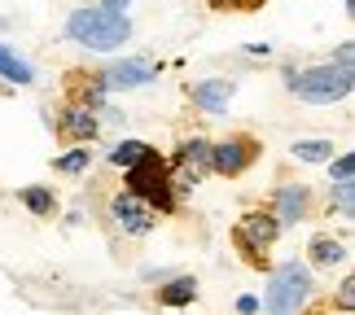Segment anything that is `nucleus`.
<instances>
[{"label": "nucleus", "instance_id": "6ab92c4d", "mask_svg": "<svg viewBox=\"0 0 355 315\" xmlns=\"http://www.w3.org/2000/svg\"><path fill=\"white\" fill-rule=\"evenodd\" d=\"M88 149L84 145H79V149H71V154H66V158H58V171H66V175H79V171H88Z\"/></svg>", "mask_w": 355, "mask_h": 315}, {"label": "nucleus", "instance_id": "20e7f679", "mask_svg": "<svg viewBox=\"0 0 355 315\" xmlns=\"http://www.w3.org/2000/svg\"><path fill=\"white\" fill-rule=\"evenodd\" d=\"M128 188H132V197H141L149 210H171V180H167V171H162V162L158 154H149L141 167H132L128 171Z\"/></svg>", "mask_w": 355, "mask_h": 315}, {"label": "nucleus", "instance_id": "dca6fc26", "mask_svg": "<svg viewBox=\"0 0 355 315\" xmlns=\"http://www.w3.org/2000/svg\"><path fill=\"white\" fill-rule=\"evenodd\" d=\"M311 258L329 267V263H343V258H347V250H343V245H338L334 237H316V241H311Z\"/></svg>", "mask_w": 355, "mask_h": 315}, {"label": "nucleus", "instance_id": "f257e3e1", "mask_svg": "<svg viewBox=\"0 0 355 315\" xmlns=\"http://www.w3.org/2000/svg\"><path fill=\"white\" fill-rule=\"evenodd\" d=\"M66 35L84 48L110 53L132 35V22L123 18V13H105V9H75L71 18H66Z\"/></svg>", "mask_w": 355, "mask_h": 315}, {"label": "nucleus", "instance_id": "6e6552de", "mask_svg": "<svg viewBox=\"0 0 355 315\" xmlns=\"http://www.w3.org/2000/svg\"><path fill=\"white\" fill-rule=\"evenodd\" d=\"M228 101H233V84H224V79H207V84H193V105L211 109V114H224Z\"/></svg>", "mask_w": 355, "mask_h": 315}, {"label": "nucleus", "instance_id": "7ed1b4c3", "mask_svg": "<svg viewBox=\"0 0 355 315\" xmlns=\"http://www.w3.org/2000/svg\"><path fill=\"white\" fill-rule=\"evenodd\" d=\"M307 294H311L307 271L298 267V263H285L277 276L268 280L263 307H268V315H298V311H303V303H307Z\"/></svg>", "mask_w": 355, "mask_h": 315}, {"label": "nucleus", "instance_id": "0eeeda50", "mask_svg": "<svg viewBox=\"0 0 355 315\" xmlns=\"http://www.w3.org/2000/svg\"><path fill=\"white\" fill-rule=\"evenodd\" d=\"M158 75V62H149V57H128V62H119L105 71V88H141L149 84V79Z\"/></svg>", "mask_w": 355, "mask_h": 315}, {"label": "nucleus", "instance_id": "2eb2a0df", "mask_svg": "<svg viewBox=\"0 0 355 315\" xmlns=\"http://www.w3.org/2000/svg\"><path fill=\"white\" fill-rule=\"evenodd\" d=\"M0 75H5L9 84H31V66H26L22 57H13L5 44H0Z\"/></svg>", "mask_w": 355, "mask_h": 315}, {"label": "nucleus", "instance_id": "423d86ee", "mask_svg": "<svg viewBox=\"0 0 355 315\" xmlns=\"http://www.w3.org/2000/svg\"><path fill=\"white\" fill-rule=\"evenodd\" d=\"M110 215L119 219L123 232H132V237H145V232L154 228V210H149L141 197H132V193H119L110 201Z\"/></svg>", "mask_w": 355, "mask_h": 315}, {"label": "nucleus", "instance_id": "9d476101", "mask_svg": "<svg viewBox=\"0 0 355 315\" xmlns=\"http://www.w3.org/2000/svg\"><path fill=\"white\" fill-rule=\"evenodd\" d=\"M175 167L202 175V171L211 167V145H207V141H189V145H180V154H175Z\"/></svg>", "mask_w": 355, "mask_h": 315}, {"label": "nucleus", "instance_id": "9b49d317", "mask_svg": "<svg viewBox=\"0 0 355 315\" xmlns=\"http://www.w3.org/2000/svg\"><path fill=\"white\" fill-rule=\"evenodd\" d=\"M277 206H281L277 224H298V219H303V210H307V193H303L298 184H290V188H281Z\"/></svg>", "mask_w": 355, "mask_h": 315}, {"label": "nucleus", "instance_id": "393cba45", "mask_svg": "<svg viewBox=\"0 0 355 315\" xmlns=\"http://www.w3.org/2000/svg\"><path fill=\"white\" fill-rule=\"evenodd\" d=\"M123 5H128V0H105V5H101V9H105V13H119Z\"/></svg>", "mask_w": 355, "mask_h": 315}, {"label": "nucleus", "instance_id": "39448f33", "mask_svg": "<svg viewBox=\"0 0 355 315\" xmlns=\"http://www.w3.org/2000/svg\"><path fill=\"white\" fill-rule=\"evenodd\" d=\"M250 162H254V141H245V136H233V141L211 149V167L220 175H241Z\"/></svg>", "mask_w": 355, "mask_h": 315}, {"label": "nucleus", "instance_id": "aec40b11", "mask_svg": "<svg viewBox=\"0 0 355 315\" xmlns=\"http://www.w3.org/2000/svg\"><path fill=\"white\" fill-rule=\"evenodd\" d=\"M351 171H355V158H351V154H343V158L334 162V180H338V184H351Z\"/></svg>", "mask_w": 355, "mask_h": 315}, {"label": "nucleus", "instance_id": "a211bd4d", "mask_svg": "<svg viewBox=\"0 0 355 315\" xmlns=\"http://www.w3.org/2000/svg\"><path fill=\"white\" fill-rule=\"evenodd\" d=\"M22 201H26L35 215H53V193H49V188H40V184L22 188Z\"/></svg>", "mask_w": 355, "mask_h": 315}, {"label": "nucleus", "instance_id": "b1692460", "mask_svg": "<svg viewBox=\"0 0 355 315\" xmlns=\"http://www.w3.org/2000/svg\"><path fill=\"white\" fill-rule=\"evenodd\" d=\"M237 311H241V315H250V311H259V298H237Z\"/></svg>", "mask_w": 355, "mask_h": 315}, {"label": "nucleus", "instance_id": "412c9836", "mask_svg": "<svg viewBox=\"0 0 355 315\" xmlns=\"http://www.w3.org/2000/svg\"><path fill=\"white\" fill-rule=\"evenodd\" d=\"M211 5H233V9H259L263 0H211Z\"/></svg>", "mask_w": 355, "mask_h": 315}, {"label": "nucleus", "instance_id": "f8f14e48", "mask_svg": "<svg viewBox=\"0 0 355 315\" xmlns=\"http://www.w3.org/2000/svg\"><path fill=\"white\" fill-rule=\"evenodd\" d=\"M149 154H154V149H149L145 141H123V145L110 149V162H114V167H123V171H132V167H141Z\"/></svg>", "mask_w": 355, "mask_h": 315}, {"label": "nucleus", "instance_id": "1a4fd4ad", "mask_svg": "<svg viewBox=\"0 0 355 315\" xmlns=\"http://www.w3.org/2000/svg\"><path fill=\"white\" fill-rule=\"evenodd\" d=\"M245 241L254 245V250H263V245L281 232V224H277V215H268V210H254V215H245V224L237 228Z\"/></svg>", "mask_w": 355, "mask_h": 315}, {"label": "nucleus", "instance_id": "f3484780", "mask_svg": "<svg viewBox=\"0 0 355 315\" xmlns=\"http://www.w3.org/2000/svg\"><path fill=\"white\" fill-rule=\"evenodd\" d=\"M329 154H334L329 141H298L294 145V158H303V162H324Z\"/></svg>", "mask_w": 355, "mask_h": 315}, {"label": "nucleus", "instance_id": "5701e85b", "mask_svg": "<svg viewBox=\"0 0 355 315\" xmlns=\"http://www.w3.org/2000/svg\"><path fill=\"white\" fill-rule=\"evenodd\" d=\"M351 289H355V285H351V280H343V289H338V303H343V307H351V298H355Z\"/></svg>", "mask_w": 355, "mask_h": 315}, {"label": "nucleus", "instance_id": "ddd939ff", "mask_svg": "<svg viewBox=\"0 0 355 315\" xmlns=\"http://www.w3.org/2000/svg\"><path fill=\"white\" fill-rule=\"evenodd\" d=\"M62 136H71V141H92V136H97V118H92L88 109H71V114L62 118Z\"/></svg>", "mask_w": 355, "mask_h": 315}, {"label": "nucleus", "instance_id": "f03ea898", "mask_svg": "<svg viewBox=\"0 0 355 315\" xmlns=\"http://www.w3.org/2000/svg\"><path fill=\"white\" fill-rule=\"evenodd\" d=\"M294 92L311 105H334L351 97V62H338V66H311L294 79Z\"/></svg>", "mask_w": 355, "mask_h": 315}, {"label": "nucleus", "instance_id": "4468645a", "mask_svg": "<svg viewBox=\"0 0 355 315\" xmlns=\"http://www.w3.org/2000/svg\"><path fill=\"white\" fill-rule=\"evenodd\" d=\"M193 294H198V280L193 276H180V280H171L167 289L158 294V303L162 307H184V303H193Z\"/></svg>", "mask_w": 355, "mask_h": 315}, {"label": "nucleus", "instance_id": "4be33fe9", "mask_svg": "<svg viewBox=\"0 0 355 315\" xmlns=\"http://www.w3.org/2000/svg\"><path fill=\"white\" fill-rule=\"evenodd\" d=\"M338 206H343V215H351V184H338Z\"/></svg>", "mask_w": 355, "mask_h": 315}]
</instances>
